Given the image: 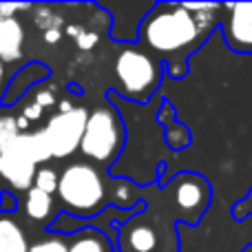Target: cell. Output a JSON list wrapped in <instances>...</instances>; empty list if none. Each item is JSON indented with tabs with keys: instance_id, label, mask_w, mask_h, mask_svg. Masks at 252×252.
<instances>
[{
	"instance_id": "14",
	"label": "cell",
	"mask_w": 252,
	"mask_h": 252,
	"mask_svg": "<svg viewBox=\"0 0 252 252\" xmlns=\"http://www.w3.org/2000/svg\"><path fill=\"white\" fill-rule=\"evenodd\" d=\"M25 213L31 221H47L53 215V197L38 188H29L25 195Z\"/></svg>"
},
{
	"instance_id": "3",
	"label": "cell",
	"mask_w": 252,
	"mask_h": 252,
	"mask_svg": "<svg viewBox=\"0 0 252 252\" xmlns=\"http://www.w3.org/2000/svg\"><path fill=\"white\" fill-rule=\"evenodd\" d=\"M115 89L111 91L118 97L130 104L146 106L159 95L161 78H164V64L142 47L133 44L118 53L113 64Z\"/></svg>"
},
{
	"instance_id": "5",
	"label": "cell",
	"mask_w": 252,
	"mask_h": 252,
	"mask_svg": "<svg viewBox=\"0 0 252 252\" xmlns=\"http://www.w3.org/2000/svg\"><path fill=\"white\" fill-rule=\"evenodd\" d=\"M164 190L188 226L199 223L213 201V188L208 179L197 173H177L168 184H164Z\"/></svg>"
},
{
	"instance_id": "9",
	"label": "cell",
	"mask_w": 252,
	"mask_h": 252,
	"mask_svg": "<svg viewBox=\"0 0 252 252\" xmlns=\"http://www.w3.org/2000/svg\"><path fill=\"white\" fill-rule=\"evenodd\" d=\"M155 120H157V124L161 126L164 142L170 151H184V148H188L192 144L190 128L177 120V111H175V106L170 104L166 97L159 100V109H157Z\"/></svg>"
},
{
	"instance_id": "17",
	"label": "cell",
	"mask_w": 252,
	"mask_h": 252,
	"mask_svg": "<svg viewBox=\"0 0 252 252\" xmlns=\"http://www.w3.org/2000/svg\"><path fill=\"white\" fill-rule=\"evenodd\" d=\"M58 177L60 175L56 173L53 168H47V166H42V168L35 170V179H33V188H38V190L47 192V195H56L58 190Z\"/></svg>"
},
{
	"instance_id": "19",
	"label": "cell",
	"mask_w": 252,
	"mask_h": 252,
	"mask_svg": "<svg viewBox=\"0 0 252 252\" xmlns=\"http://www.w3.org/2000/svg\"><path fill=\"white\" fill-rule=\"evenodd\" d=\"M66 35H71L82 51H89V49H93L97 44V33H93V31H84L82 27H78V25L66 27Z\"/></svg>"
},
{
	"instance_id": "10",
	"label": "cell",
	"mask_w": 252,
	"mask_h": 252,
	"mask_svg": "<svg viewBox=\"0 0 252 252\" xmlns=\"http://www.w3.org/2000/svg\"><path fill=\"white\" fill-rule=\"evenodd\" d=\"M25 27L18 18H0V62H16L22 58Z\"/></svg>"
},
{
	"instance_id": "2",
	"label": "cell",
	"mask_w": 252,
	"mask_h": 252,
	"mask_svg": "<svg viewBox=\"0 0 252 252\" xmlns=\"http://www.w3.org/2000/svg\"><path fill=\"white\" fill-rule=\"evenodd\" d=\"M113 177L102 173V168L89 164V161H73L69 164L58 177V201H60L64 215L73 219H91L100 217L106 208H120L130 210L144 201L142 192L137 184L118 179L115 190H111Z\"/></svg>"
},
{
	"instance_id": "24",
	"label": "cell",
	"mask_w": 252,
	"mask_h": 252,
	"mask_svg": "<svg viewBox=\"0 0 252 252\" xmlns=\"http://www.w3.org/2000/svg\"><path fill=\"white\" fill-rule=\"evenodd\" d=\"M42 106H38L33 102V104H29V106H25V111H22V118H27L29 122H35V120H40L42 118Z\"/></svg>"
},
{
	"instance_id": "15",
	"label": "cell",
	"mask_w": 252,
	"mask_h": 252,
	"mask_svg": "<svg viewBox=\"0 0 252 252\" xmlns=\"http://www.w3.org/2000/svg\"><path fill=\"white\" fill-rule=\"evenodd\" d=\"M20 139H22V146H25L27 155L31 157V161H33L35 166L53 159L51 157V146H49L47 135H44L42 128L35 130V133H20Z\"/></svg>"
},
{
	"instance_id": "4",
	"label": "cell",
	"mask_w": 252,
	"mask_h": 252,
	"mask_svg": "<svg viewBox=\"0 0 252 252\" xmlns=\"http://www.w3.org/2000/svg\"><path fill=\"white\" fill-rule=\"evenodd\" d=\"M126 148V124L120 111L106 100V104L89 111L80 153L89 164L109 170L122 157Z\"/></svg>"
},
{
	"instance_id": "7",
	"label": "cell",
	"mask_w": 252,
	"mask_h": 252,
	"mask_svg": "<svg viewBox=\"0 0 252 252\" xmlns=\"http://www.w3.org/2000/svg\"><path fill=\"white\" fill-rule=\"evenodd\" d=\"M219 33L232 53L252 56V2L221 4Z\"/></svg>"
},
{
	"instance_id": "11",
	"label": "cell",
	"mask_w": 252,
	"mask_h": 252,
	"mask_svg": "<svg viewBox=\"0 0 252 252\" xmlns=\"http://www.w3.org/2000/svg\"><path fill=\"white\" fill-rule=\"evenodd\" d=\"M69 252H115L109 235L95 226H80L69 237Z\"/></svg>"
},
{
	"instance_id": "21",
	"label": "cell",
	"mask_w": 252,
	"mask_h": 252,
	"mask_svg": "<svg viewBox=\"0 0 252 252\" xmlns=\"http://www.w3.org/2000/svg\"><path fill=\"white\" fill-rule=\"evenodd\" d=\"M31 4L27 2H0V18H16L18 11H27Z\"/></svg>"
},
{
	"instance_id": "13",
	"label": "cell",
	"mask_w": 252,
	"mask_h": 252,
	"mask_svg": "<svg viewBox=\"0 0 252 252\" xmlns=\"http://www.w3.org/2000/svg\"><path fill=\"white\" fill-rule=\"evenodd\" d=\"M29 239H27L22 226L11 217H0V252H29Z\"/></svg>"
},
{
	"instance_id": "12",
	"label": "cell",
	"mask_w": 252,
	"mask_h": 252,
	"mask_svg": "<svg viewBox=\"0 0 252 252\" xmlns=\"http://www.w3.org/2000/svg\"><path fill=\"white\" fill-rule=\"evenodd\" d=\"M44 78H49V66L47 64H40V62H31V64H27L25 69L18 71V75L11 80L7 95L2 97V104L9 106L11 102H16L27 89H31L33 84L42 82Z\"/></svg>"
},
{
	"instance_id": "6",
	"label": "cell",
	"mask_w": 252,
	"mask_h": 252,
	"mask_svg": "<svg viewBox=\"0 0 252 252\" xmlns=\"http://www.w3.org/2000/svg\"><path fill=\"white\" fill-rule=\"evenodd\" d=\"M89 111L84 106H73L69 102H62L60 111L51 115V120L44 126V135L51 146L53 159H64L71 157L75 151H80V142L84 135Z\"/></svg>"
},
{
	"instance_id": "26",
	"label": "cell",
	"mask_w": 252,
	"mask_h": 252,
	"mask_svg": "<svg viewBox=\"0 0 252 252\" xmlns=\"http://www.w3.org/2000/svg\"><path fill=\"white\" fill-rule=\"evenodd\" d=\"M2 80H4V64L0 62V87H2Z\"/></svg>"
},
{
	"instance_id": "16",
	"label": "cell",
	"mask_w": 252,
	"mask_h": 252,
	"mask_svg": "<svg viewBox=\"0 0 252 252\" xmlns=\"http://www.w3.org/2000/svg\"><path fill=\"white\" fill-rule=\"evenodd\" d=\"M29 252H69V239L64 235L49 232V237L29 246Z\"/></svg>"
},
{
	"instance_id": "23",
	"label": "cell",
	"mask_w": 252,
	"mask_h": 252,
	"mask_svg": "<svg viewBox=\"0 0 252 252\" xmlns=\"http://www.w3.org/2000/svg\"><path fill=\"white\" fill-rule=\"evenodd\" d=\"M35 104L42 106V109H47V106H53L56 104V95H53V91H49V89H40L38 93H35Z\"/></svg>"
},
{
	"instance_id": "1",
	"label": "cell",
	"mask_w": 252,
	"mask_h": 252,
	"mask_svg": "<svg viewBox=\"0 0 252 252\" xmlns=\"http://www.w3.org/2000/svg\"><path fill=\"white\" fill-rule=\"evenodd\" d=\"M217 2H155L144 16L137 47L164 64L166 75L179 80L188 73L190 56L219 29Z\"/></svg>"
},
{
	"instance_id": "25",
	"label": "cell",
	"mask_w": 252,
	"mask_h": 252,
	"mask_svg": "<svg viewBox=\"0 0 252 252\" xmlns=\"http://www.w3.org/2000/svg\"><path fill=\"white\" fill-rule=\"evenodd\" d=\"M60 38H62V31H60V29H49V31H44V42H49V44H56Z\"/></svg>"
},
{
	"instance_id": "22",
	"label": "cell",
	"mask_w": 252,
	"mask_h": 252,
	"mask_svg": "<svg viewBox=\"0 0 252 252\" xmlns=\"http://www.w3.org/2000/svg\"><path fill=\"white\" fill-rule=\"evenodd\" d=\"M0 210L7 213V217H9V213H16L18 210V197L9 190H2L0 192Z\"/></svg>"
},
{
	"instance_id": "18",
	"label": "cell",
	"mask_w": 252,
	"mask_h": 252,
	"mask_svg": "<svg viewBox=\"0 0 252 252\" xmlns=\"http://www.w3.org/2000/svg\"><path fill=\"white\" fill-rule=\"evenodd\" d=\"M18 135H20V130H18V126H16V118L2 115V118H0V153L11 146Z\"/></svg>"
},
{
	"instance_id": "8",
	"label": "cell",
	"mask_w": 252,
	"mask_h": 252,
	"mask_svg": "<svg viewBox=\"0 0 252 252\" xmlns=\"http://www.w3.org/2000/svg\"><path fill=\"white\" fill-rule=\"evenodd\" d=\"M35 170H38V166L27 155L25 146H22V139H20V135H18L11 146L0 153V177H2L13 190L27 192L29 188H33Z\"/></svg>"
},
{
	"instance_id": "27",
	"label": "cell",
	"mask_w": 252,
	"mask_h": 252,
	"mask_svg": "<svg viewBox=\"0 0 252 252\" xmlns=\"http://www.w3.org/2000/svg\"><path fill=\"white\" fill-rule=\"evenodd\" d=\"M244 252H252V244H248V246H246V248H244Z\"/></svg>"
},
{
	"instance_id": "20",
	"label": "cell",
	"mask_w": 252,
	"mask_h": 252,
	"mask_svg": "<svg viewBox=\"0 0 252 252\" xmlns=\"http://www.w3.org/2000/svg\"><path fill=\"white\" fill-rule=\"evenodd\" d=\"M232 217H235L237 221H244V219L252 217V188H250V192L244 197V199L237 201V204L232 206Z\"/></svg>"
}]
</instances>
